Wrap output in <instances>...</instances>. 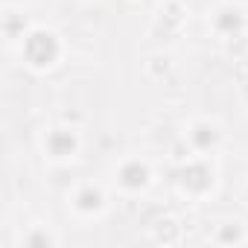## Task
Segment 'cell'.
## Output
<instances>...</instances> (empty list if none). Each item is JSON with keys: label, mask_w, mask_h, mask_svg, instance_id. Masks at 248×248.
I'll list each match as a JSON object with an SVG mask.
<instances>
[{"label": "cell", "mask_w": 248, "mask_h": 248, "mask_svg": "<svg viewBox=\"0 0 248 248\" xmlns=\"http://www.w3.org/2000/svg\"><path fill=\"white\" fill-rule=\"evenodd\" d=\"M96 204H99L96 193H82V207H96Z\"/></svg>", "instance_id": "obj_2"}, {"label": "cell", "mask_w": 248, "mask_h": 248, "mask_svg": "<svg viewBox=\"0 0 248 248\" xmlns=\"http://www.w3.org/2000/svg\"><path fill=\"white\" fill-rule=\"evenodd\" d=\"M123 178H126V184H129V187H138V184H143V181H146V170L135 164V167H129L126 172H123Z\"/></svg>", "instance_id": "obj_1"}]
</instances>
